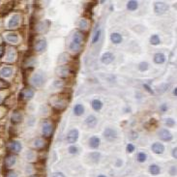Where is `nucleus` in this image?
I'll use <instances>...</instances> for the list:
<instances>
[{
  "instance_id": "27",
  "label": "nucleus",
  "mask_w": 177,
  "mask_h": 177,
  "mask_svg": "<svg viewBox=\"0 0 177 177\" xmlns=\"http://www.w3.org/2000/svg\"><path fill=\"white\" fill-rule=\"evenodd\" d=\"M5 39L10 44H17L18 42V36L17 33H8L5 36Z\"/></svg>"
},
{
  "instance_id": "13",
  "label": "nucleus",
  "mask_w": 177,
  "mask_h": 177,
  "mask_svg": "<svg viewBox=\"0 0 177 177\" xmlns=\"http://www.w3.org/2000/svg\"><path fill=\"white\" fill-rule=\"evenodd\" d=\"M20 99H23L24 101H30L31 99L34 97V90L32 88H24V89L20 92L19 94Z\"/></svg>"
},
{
  "instance_id": "48",
  "label": "nucleus",
  "mask_w": 177,
  "mask_h": 177,
  "mask_svg": "<svg viewBox=\"0 0 177 177\" xmlns=\"http://www.w3.org/2000/svg\"><path fill=\"white\" fill-rule=\"evenodd\" d=\"M171 156L174 158V159H177V147H174L171 151Z\"/></svg>"
},
{
  "instance_id": "37",
  "label": "nucleus",
  "mask_w": 177,
  "mask_h": 177,
  "mask_svg": "<svg viewBox=\"0 0 177 177\" xmlns=\"http://www.w3.org/2000/svg\"><path fill=\"white\" fill-rule=\"evenodd\" d=\"M164 124H165V126H167V127L172 128V127L175 126L176 122H175V120L172 119V118H165L164 119Z\"/></svg>"
},
{
  "instance_id": "34",
  "label": "nucleus",
  "mask_w": 177,
  "mask_h": 177,
  "mask_svg": "<svg viewBox=\"0 0 177 177\" xmlns=\"http://www.w3.org/2000/svg\"><path fill=\"white\" fill-rule=\"evenodd\" d=\"M160 43H161V40H160L159 35L153 34L150 37V44H151L152 46H158V45H160Z\"/></svg>"
},
{
  "instance_id": "1",
  "label": "nucleus",
  "mask_w": 177,
  "mask_h": 177,
  "mask_svg": "<svg viewBox=\"0 0 177 177\" xmlns=\"http://www.w3.org/2000/svg\"><path fill=\"white\" fill-rule=\"evenodd\" d=\"M84 41V35L81 31H76L73 36V39L69 45V49L73 52H79L82 47Z\"/></svg>"
},
{
  "instance_id": "50",
  "label": "nucleus",
  "mask_w": 177,
  "mask_h": 177,
  "mask_svg": "<svg viewBox=\"0 0 177 177\" xmlns=\"http://www.w3.org/2000/svg\"><path fill=\"white\" fill-rule=\"evenodd\" d=\"M143 87H144L145 88V89L150 93V94H154V91L151 89V88H150V86L149 85H147V84H143Z\"/></svg>"
},
{
  "instance_id": "49",
  "label": "nucleus",
  "mask_w": 177,
  "mask_h": 177,
  "mask_svg": "<svg viewBox=\"0 0 177 177\" xmlns=\"http://www.w3.org/2000/svg\"><path fill=\"white\" fill-rule=\"evenodd\" d=\"M52 177H66V176L62 172H54L52 174Z\"/></svg>"
},
{
  "instance_id": "43",
  "label": "nucleus",
  "mask_w": 177,
  "mask_h": 177,
  "mask_svg": "<svg viewBox=\"0 0 177 177\" xmlns=\"http://www.w3.org/2000/svg\"><path fill=\"white\" fill-rule=\"evenodd\" d=\"M176 172H177V169H176V165H171L170 169H169V173L171 175V176H175L176 175Z\"/></svg>"
},
{
  "instance_id": "2",
  "label": "nucleus",
  "mask_w": 177,
  "mask_h": 177,
  "mask_svg": "<svg viewBox=\"0 0 177 177\" xmlns=\"http://www.w3.org/2000/svg\"><path fill=\"white\" fill-rule=\"evenodd\" d=\"M64 95H54L52 98H50L49 103L50 105L58 112H62L68 106V100H66V98L63 97Z\"/></svg>"
},
{
  "instance_id": "18",
  "label": "nucleus",
  "mask_w": 177,
  "mask_h": 177,
  "mask_svg": "<svg viewBox=\"0 0 177 177\" xmlns=\"http://www.w3.org/2000/svg\"><path fill=\"white\" fill-rule=\"evenodd\" d=\"M33 147L37 150H41V149H44L46 146H47V141L44 139V138H38L36 139H34L32 143Z\"/></svg>"
},
{
  "instance_id": "15",
  "label": "nucleus",
  "mask_w": 177,
  "mask_h": 177,
  "mask_svg": "<svg viewBox=\"0 0 177 177\" xmlns=\"http://www.w3.org/2000/svg\"><path fill=\"white\" fill-rule=\"evenodd\" d=\"M48 47V43L46 39H39L34 45V49L37 52H43L44 50H46Z\"/></svg>"
},
{
  "instance_id": "44",
  "label": "nucleus",
  "mask_w": 177,
  "mask_h": 177,
  "mask_svg": "<svg viewBox=\"0 0 177 177\" xmlns=\"http://www.w3.org/2000/svg\"><path fill=\"white\" fill-rule=\"evenodd\" d=\"M138 138V134L137 132H135V131H132L131 132V135H130V138L132 139V140H134V139H136V138Z\"/></svg>"
},
{
  "instance_id": "39",
  "label": "nucleus",
  "mask_w": 177,
  "mask_h": 177,
  "mask_svg": "<svg viewBox=\"0 0 177 177\" xmlns=\"http://www.w3.org/2000/svg\"><path fill=\"white\" fill-rule=\"evenodd\" d=\"M135 150H136L135 145L133 144V143H128L127 146H126V151H127V153L132 154V153H134V152H135Z\"/></svg>"
},
{
  "instance_id": "33",
  "label": "nucleus",
  "mask_w": 177,
  "mask_h": 177,
  "mask_svg": "<svg viewBox=\"0 0 177 177\" xmlns=\"http://www.w3.org/2000/svg\"><path fill=\"white\" fill-rule=\"evenodd\" d=\"M147 160V154L144 153V152H139L138 153L137 155V161L140 164H143V163H145Z\"/></svg>"
},
{
  "instance_id": "12",
  "label": "nucleus",
  "mask_w": 177,
  "mask_h": 177,
  "mask_svg": "<svg viewBox=\"0 0 177 177\" xmlns=\"http://www.w3.org/2000/svg\"><path fill=\"white\" fill-rule=\"evenodd\" d=\"M158 137L161 140L169 142L173 139V136L168 129H161L158 133Z\"/></svg>"
},
{
  "instance_id": "45",
  "label": "nucleus",
  "mask_w": 177,
  "mask_h": 177,
  "mask_svg": "<svg viewBox=\"0 0 177 177\" xmlns=\"http://www.w3.org/2000/svg\"><path fill=\"white\" fill-rule=\"evenodd\" d=\"M123 165V161L121 159H117L116 162H115V167L116 168H121Z\"/></svg>"
},
{
  "instance_id": "19",
  "label": "nucleus",
  "mask_w": 177,
  "mask_h": 177,
  "mask_svg": "<svg viewBox=\"0 0 177 177\" xmlns=\"http://www.w3.org/2000/svg\"><path fill=\"white\" fill-rule=\"evenodd\" d=\"M100 144H101V140L96 136L91 137L89 138V140H88V145H89V147L91 149H98L99 146H100Z\"/></svg>"
},
{
  "instance_id": "17",
  "label": "nucleus",
  "mask_w": 177,
  "mask_h": 177,
  "mask_svg": "<svg viewBox=\"0 0 177 177\" xmlns=\"http://www.w3.org/2000/svg\"><path fill=\"white\" fill-rule=\"evenodd\" d=\"M113 61H114V55H113V53L109 52V51L105 52L101 57V62L105 65H108L110 63H112Z\"/></svg>"
},
{
  "instance_id": "9",
  "label": "nucleus",
  "mask_w": 177,
  "mask_h": 177,
  "mask_svg": "<svg viewBox=\"0 0 177 177\" xmlns=\"http://www.w3.org/2000/svg\"><path fill=\"white\" fill-rule=\"evenodd\" d=\"M21 21V17L18 14H15L11 17V18L8 21V28L9 29H16L19 26Z\"/></svg>"
},
{
  "instance_id": "29",
  "label": "nucleus",
  "mask_w": 177,
  "mask_h": 177,
  "mask_svg": "<svg viewBox=\"0 0 177 177\" xmlns=\"http://www.w3.org/2000/svg\"><path fill=\"white\" fill-rule=\"evenodd\" d=\"M84 113V107L81 104H76L74 107V114L75 116H81Z\"/></svg>"
},
{
  "instance_id": "10",
  "label": "nucleus",
  "mask_w": 177,
  "mask_h": 177,
  "mask_svg": "<svg viewBox=\"0 0 177 177\" xmlns=\"http://www.w3.org/2000/svg\"><path fill=\"white\" fill-rule=\"evenodd\" d=\"M72 74V71L70 69L69 66L67 65H61L58 66V68L56 69V75L62 79H65V77H68L70 75Z\"/></svg>"
},
{
  "instance_id": "26",
  "label": "nucleus",
  "mask_w": 177,
  "mask_h": 177,
  "mask_svg": "<svg viewBox=\"0 0 177 177\" xmlns=\"http://www.w3.org/2000/svg\"><path fill=\"white\" fill-rule=\"evenodd\" d=\"M110 41H112V44H114V45H118V44L122 43L123 38L121 36V34H119L117 32H114L112 34H110Z\"/></svg>"
},
{
  "instance_id": "46",
  "label": "nucleus",
  "mask_w": 177,
  "mask_h": 177,
  "mask_svg": "<svg viewBox=\"0 0 177 177\" xmlns=\"http://www.w3.org/2000/svg\"><path fill=\"white\" fill-rule=\"evenodd\" d=\"M53 85L55 86V87H61V86H63V82H62V81H60V80H57V81H54V83H53Z\"/></svg>"
},
{
  "instance_id": "35",
  "label": "nucleus",
  "mask_w": 177,
  "mask_h": 177,
  "mask_svg": "<svg viewBox=\"0 0 177 177\" xmlns=\"http://www.w3.org/2000/svg\"><path fill=\"white\" fill-rule=\"evenodd\" d=\"M77 26L81 30H85L88 26V20L86 18H81L77 23Z\"/></svg>"
},
{
  "instance_id": "40",
  "label": "nucleus",
  "mask_w": 177,
  "mask_h": 177,
  "mask_svg": "<svg viewBox=\"0 0 177 177\" xmlns=\"http://www.w3.org/2000/svg\"><path fill=\"white\" fill-rule=\"evenodd\" d=\"M5 177H18V174L17 173V171H15L13 169H9V170H7Z\"/></svg>"
},
{
  "instance_id": "14",
  "label": "nucleus",
  "mask_w": 177,
  "mask_h": 177,
  "mask_svg": "<svg viewBox=\"0 0 177 177\" xmlns=\"http://www.w3.org/2000/svg\"><path fill=\"white\" fill-rule=\"evenodd\" d=\"M49 25H50V23L49 20L41 21V23H39L36 25V31L39 32V33H43V34H45V33H47L49 30Z\"/></svg>"
},
{
  "instance_id": "32",
  "label": "nucleus",
  "mask_w": 177,
  "mask_h": 177,
  "mask_svg": "<svg viewBox=\"0 0 177 177\" xmlns=\"http://www.w3.org/2000/svg\"><path fill=\"white\" fill-rule=\"evenodd\" d=\"M138 3L136 0H130L127 3V9L129 11H135L138 9Z\"/></svg>"
},
{
  "instance_id": "22",
  "label": "nucleus",
  "mask_w": 177,
  "mask_h": 177,
  "mask_svg": "<svg viewBox=\"0 0 177 177\" xmlns=\"http://www.w3.org/2000/svg\"><path fill=\"white\" fill-rule=\"evenodd\" d=\"M97 123H98V119H97V117H96L95 115H93V114L89 115V116H88V117L85 119V125H86L87 127H89V128H94V127H96Z\"/></svg>"
},
{
  "instance_id": "47",
  "label": "nucleus",
  "mask_w": 177,
  "mask_h": 177,
  "mask_svg": "<svg viewBox=\"0 0 177 177\" xmlns=\"http://www.w3.org/2000/svg\"><path fill=\"white\" fill-rule=\"evenodd\" d=\"M5 52V46L4 45H0V58H1Z\"/></svg>"
},
{
  "instance_id": "20",
  "label": "nucleus",
  "mask_w": 177,
  "mask_h": 177,
  "mask_svg": "<svg viewBox=\"0 0 177 177\" xmlns=\"http://www.w3.org/2000/svg\"><path fill=\"white\" fill-rule=\"evenodd\" d=\"M23 116L21 114V112H14L12 114V117H11V122L13 124H19L23 122Z\"/></svg>"
},
{
  "instance_id": "54",
  "label": "nucleus",
  "mask_w": 177,
  "mask_h": 177,
  "mask_svg": "<svg viewBox=\"0 0 177 177\" xmlns=\"http://www.w3.org/2000/svg\"><path fill=\"white\" fill-rule=\"evenodd\" d=\"M2 101H3V99H2V98H1V96H0V103H1V102H2Z\"/></svg>"
},
{
  "instance_id": "30",
  "label": "nucleus",
  "mask_w": 177,
  "mask_h": 177,
  "mask_svg": "<svg viewBox=\"0 0 177 177\" xmlns=\"http://www.w3.org/2000/svg\"><path fill=\"white\" fill-rule=\"evenodd\" d=\"M17 57V51L15 50V49H12L11 48L8 52H7V60L9 62H13Z\"/></svg>"
},
{
  "instance_id": "21",
  "label": "nucleus",
  "mask_w": 177,
  "mask_h": 177,
  "mask_svg": "<svg viewBox=\"0 0 177 177\" xmlns=\"http://www.w3.org/2000/svg\"><path fill=\"white\" fill-rule=\"evenodd\" d=\"M88 158L92 164H98L101 160V153L98 151H94L88 154Z\"/></svg>"
},
{
  "instance_id": "53",
  "label": "nucleus",
  "mask_w": 177,
  "mask_h": 177,
  "mask_svg": "<svg viewBox=\"0 0 177 177\" xmlns=\"http://www.w3.org/2000/svg\"><path fill=\"white\" fill-rule=\"evenodd\" d=\"M97 177H107V175H105V174H99Z\"/></svg>"
},
{
  "instance_id": "31",
  "label": "nucleus",
  "mask_w": 177,
  "mask_h": 177,
  "mask_svg": "<svg viewBox=\"0 0 177 177\" xmlns=\"http://www.w3.org/2000/svg\"><path fill=\"white\" fill-rule=\"evenodd\" d=\"M101 33H102V30L100 27L96 28L95 30V33L93 35V38H92V44H96L99 42V40H100V37H101Z\"/></svg>"
},
{
  "instance_id": "7",
  "label": "nucleus",
  "mask_w": 177,
  "mask_h": 177,
  "mask_svg": "<svg viewBox=\"0 0 177 177\" xmlns=\"http://www.w3.org/2000/svg\"><path fill=\"white\" fill-rule=\"evenodd\" d=\"M154 11L157 15H164L169 11V5L163 1H157L154 4Z\"/></svg>"
},
{
  "instance_id": "36",
  "label": "nucleus",
  "mask_w": 177,
  "mask_h": 177,
  "mask_svg": "<svg viewBox=\"0 0 177 177\" xmlns=\"http://www.w3.org/2000/svg\"><path fill=\"white\" fill-rule=\"evenodd\" d=\"M149 69V63L146 62V61H143V62H140L139 65H138V70L140 72H145Z\"/></svg>"
},
{
  "instance_id": "38",
  "label": "nucleus",
  "mask_w": 177,
  "mask_h": 177,
  "mask_svg": "<svg viewBox=\"0 0 177 177\" xmlns=\"http://www.w3.org/2000/svg\"><path fill=\"white\" fill-rule=\"evenodd\" d=\"M68 152L72 155H76V154H79L80 150H79V147L72 144L69 148H68Z\"/></svg>"
},
{
  "instance_id": "24",
  "label": "nucleus",
  "mask_w": 177,
  "mask_h": 177,
  "mask_svg": "<svg viewBox=\"0 0 177 177\" xmlns=\"http://www.w3.org/2000/svg\"><path fill=\"white\" fill-rule=\"evenodd\" d=\"M148 171L151 175L156 176V175H159L161 173V168L157 164H151L148 168Z\"/></svg>"
},
{
  "instance_id": "11",
  "label": "nucleus",
  "mask_w": 177,
  "mask_h": 177,
  "mask_svg": "<svg viewBox=\"0 0 177 177\" xmlns=\"http://www.w3.org/2000/svg\"><path fill=\"white\" fill-rule=\"evenodd\" d=\"M79 136H80V133L77 129H72L69 131V133L67 134V137H66V140H67L68 143L70 144H74L75 142L77 141L79 139Z\"/></svg>"
},
{
  "instance_id": "28",
  "label": "nucleus",
  "mask_w": 177,
  "mask_h": 177,
  "mask_svg": "<svg viewBox=\"0 0 177 177\" xmlns=\"http://www.w3.org/2000/svg\"><path fill=\"white\" fill-rule=\"evenodd\" d=\"M153 61H154L155 64H163L165 61V55L162 52H158L154 55Z\"/></svg>"
},
{
  "instance_id": "6",
  "label": "nucleus",
  "mask_w": 177,
  "mask_h": 177,
  "mask_svg": "<svg viewBox=\"0 0 177 177\" xmlns=\"http://www.w3.org/2000/svg\"><path fill=\"white\" fill-rule=\"evenodd\" d=\"M53 130H54V125L50 122V121H44L43 127H42V133L43 136L45 138H50L53 134Z\"/></svg>"
},
{
  "instance_id": "41",
  "label": "nucleus",
  "mask_w": 177,
  "mask_h": 177,
  "mask_svg": "<svg viewBox=\"0 0 177 177\" xmlns=\"http://www.w3.org/2000/svg\"><path fill=\"white\" fill-rule=\"evenodd\" d=\"M9 86H10V84L6 81L0 79V89H5V88H8Z\"/></svg>"
},
{
  "instance_id": "4",
  "label": "nucleus",
  "mask_w": 177,
  "mask_h": 177,
  "mask_svg": "<svg viewBox=\"0 0 177 177\" xmlns=\"http://www.w3.org/2000/svg\"><path fill=\"white\" fill-rule=\"evenodd\" d=\"M103 136L105 138V139L108 142H112L113 140H115L118 137V133L115 129L107 127L104 130Z\"/></svg>"
},
{
  "instance_id": "5",
  "label": "nucleus",
  "mask_w": 177,
  "mask_h": 177,
  "mask_svg": "<svg viewBox=\"0 0 177 177\" xmlns=\"http://www.w3.org/2000/svg\"><path fill=\"white\" fill-rule=\"evenodd\" d=\"M17 161H18L17 155L12 154V153H9L8 155H6V157L4 158V167H5V169H7L8 170L12 169L16 165Z\"/></svg>"
},
{
  "instance_id": "42",
  "label": "nucleus",
  "mask_w": 177,
  "mask_h": 177,
  "mask_svg": "<svg viewBox=\"0 0 177 177\" xmlns=\"http://www.w3.org/2000/svg\"><path fill=\"white\" fill-rule=\"evenodd\" d=\"M168 108H169V107H168L167 104H162V105L159 107V109H160V112H161L162 113H164V112L168 110Z\"/></svg>"
},
{
  "instance_id": "23",
  "label": "nucleus",
  "mask_w": 177,
  "mask_h": 177,
  "mask_svg": "<svg viewBox=\"0 0 177 177\" xmlns=\"http://www.w3.org/2000/svg\"><path fill=\"white\" fill-rule=\"evenodd\" d=\"M13 75V68L9 67V66H5V67H2L0 69V75L4 79H7V77H10Z\"/></svg>"
},
{
  "instance_id": "8",
  "label": "nucleus",
  "mask_w": 177,
  "mask_h": 177,
  "mask_svg": "<svg viewBox=\"0 0 177 177\" xmlns=\"http://www.w3.org/2000/svg\"><path fill=\"white\" fill-rule=\"evenodd\" d=\"M7 148L8 150L10 151V153L12 154H15L17 155L18 153H19L23 149V145H21V143L19 141H17V140H12L8 143L7 145Z\"/></svg>"
},
{
  "instance_id": "52",
  "label": "nucleus",
  "mask_w": 177,
  "mask_h": 177,
  "mask_svg": "<svg viewBox=\"0 0 177 177\" xmlns=\"http://www.w3.org/2000/svg\"><path fill=\"white\" fill-rule=\"evenodd\" d=\"M28 177H41V175H39V174H32V175H30Z\"/></svg>"
},
{
  "instance_id": "51",
  "label": "nucleus",
  "mask_w": 177,
  "mask_h": 177,
  "mask_svg": "<svg viewBox=\"0 0 177 177\" xmlns=\"http://www.w3.org/2000/svg\"><path fill=\"white\" fill-rule=\"evenodd\" d=\"M173 95H174V96H177V88H176V87L173 89Z\"/></svg>"
},
{
  "instance_id": "16",
  "label": "nucleus",
  "mask_w": 177,
  "mask_h": 177,
  "mask_svg": "<svg viewBox=\"0 0 177 177\" xmlns=\"http://www.w3.org/2000/svg\"><path fill=\"white\" fill-rule=\"evenodd\" d=\"M151 150L154 154H157V155H161L164 152L165 147L163 143L161 142H154L153 144L151 145Z\"/></svg>"
},
{
  "instance_id": "3",
  "label": "nucleus",
  "mask_w": 177,
  "mask_h": 177,
  "mask_svg": "<svg viewBox=\"0 0 177 177\" xmlns=\"http://www.w3.org/2000/svg\"><path fill=\"white\" fill-rule=\"evenodd\" d=\"M30 82L34 87L40 88L46 82V75L43 72H38V73L33 74L30 79Z\"/></svg>"
},
{
  "instance_id": "25",
  "label": "nucleus",
  "mask_w": 177,
  "mask_h": 177,
  "mask_svg": "<svg viewBox=\"0 0 177 177\" xmlns=\"http://www.w3.org/2000/svg\"><path fill=\"white\" fill-rule=\"evenodd\" d=\"M91 107L95 112H100L104 107V104L101 100H99V99H94V100L91 101Z\"/></svg>"
}]
</instances>
